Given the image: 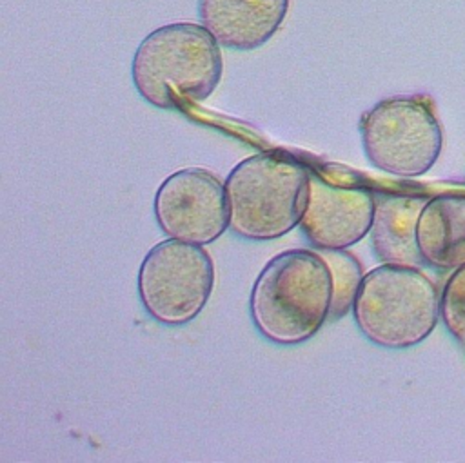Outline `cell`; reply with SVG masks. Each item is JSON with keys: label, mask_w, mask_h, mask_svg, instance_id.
Here are the masks:
<instances>
[{"label": "cell", "mask_w": 465, "mask_h": 463, "mask_svg": "<svg viewBox=\"0 0 465 463\" xmlns=\"http://www.w3.org/2000/svg\"><path fill=\"white\" fill-rule=\"evenodd\" d=\"M367 160L380 171L412 180L427 174L443 147V129L429 94H394L360 118Z\"/></svg>", "instance_id": "5b68a950"}, {"label": "cell", "mask_w": 465, "mask_h": 463, "mask_svg": "<svg viewBox=\"0 0 465 463\" xmlns=\"http://www.w3.org/2000/svg\"><path fill=\"white\" fill-rule=\"evenodd\" d=\"M416 243L429 267L454 271L465 265V192H443L425 202Z\"/></svg>", "instance_id": "8fae6325"}, {"label": "cell", "mask_w": 465, "mask_h": 463, "mask_svg": "<svg viewBox=\"0 0 465 463\" xmlns=\"http://www.w3.org/2000/svg\"><path fill=\"white\" fill-rule=\"evenodd\" d=\"M153 209L163 234L198 245L216 241L231 220L225 185L202 167L169 174L154 194Z\"/></svg>", "instance_id": "52a82bcc"}, {"label": "cell", "mask_w": 465, "mask_h": 463, "mask_svg": "<svg viewBox=\"0 0 465 463\" xmlns=\"http://www.w3.org/2000/svg\"><path fill=\"white\" fill-rule=\"evenodd\" d=\"M331 267L332 274V305L329 320L336 321L352 310L358 289L363 280L361 263L347 249L318 251Z\"/></svg>", "instance_id": "7c38bea8"}, {"label": "cell", "mask_w": 465, "mask_h": 463, "mask_svg": "<svg viewBox=\"0 0 465 463\" xmlns=\"http://www.w3.org/2000/svg\"><path fill=\"white\" fill-rule=\"evenodd\" d=\"M136 287L154 321L180 327L207 305L214 287V263L202 245L169 238L149 249L138 269Z\"/></svg>", "instance_id": "8992f818"}, {"label": "cell", "mask_w": 465, "mask_h": 463, "mask_svg": "<svg viewBox=\"0 0 465 463\" xmlns=\"http://www.w3.org/2000/svg\"><path fill=\"white\" fill-rule=\"evenodd\" d=\"M440 318L449 334L465 345V265L452 271L440 294Z\"/></svg>", "instance_id": "4fadbf2b"}, {"label": "cell", "mask_w": 465, "mask_h": 463, "mask_svg": "<svg viewBox=\"0 0 465 463\" xmlns=\"http://www.w3.org/2000/svg\"><path fill=\"white\" fill-rule=\"evenodd\" d=\"M332 305V274L316 251L276 254L258 274L249 314L256 330L274 345H300L323 327Z\"/></svg>", "instance_id": "7a4b0ae2"}, {"label": "cell", "mask_w": 465, "mask_h": 463, "mask_svg": "<svg viewBox=\"0 0 465 463\" xmlns=\"http://www.w3.org/2000/svg\"><path fill=\"white\" fill-rule=\"evenodd\" d=\"M429 198L412 192H378L374 222L371 227V245L381 263L420 267L423 263L416 225Z\"/></svg>", "instance_id": "30bf717a"}, {"label": "cell", "mask_w": 465, "mask_h": 463, "mask_svg": "<svg viewBox=\"0 0 465 463\" xmlns=\"http://www.w3.org/2000/svg\"><path fill=\"white\" fill-rule=\"evenodd\" d=\"M223 73L220 42L203 24L173 22L151 31L136 47L131 80L156 109L183 111L203 102Z\"/></svg>", "instance_id": "6da1fadb"}, {"label": "cell", "mask_w": 465, "mask_h": 463, "mask_svg": "<svg viewBox=\"0 0 465 463\" xmlns=\"http://www.w3.org/2000/svg\"><path fill=\"white\" fill-rule=\"evenodd\" d=\"M309 174L311 169L285 151H262L242 160L223 183L231 231L252 241L291 232L307 207Z\"/></svg>", "instance_id": "3957f363"}, {"label": "cell", "mask_w": 465, "mask_h": 463, "mask_svg": "<svg viewBox=\"0 0 465 463\" xmlns=\"http://www.w3.org/2000/svg\"><path fill=\"white\" fill-rule=\"evenodd\" d=\"M440 291L418 267L383 263L358 289L352 318L374 345L403 350L425 341L440 318Z\"/></svg>", "instance_id": "277c9868"}, {"label": "cell", "mask_w": 465, "mask_h": 463, "mask_svg": "<svg viewBox=\"0 0 465 463\" xmlns=\"http://www.w3.org/2000/svg\"><path fill=\"white\" fill-rule=\"evenodd\" d=\"M291 0H198L200 22L220 45L252 51L282 27Z\"/></svg>", "instance_id": "9c48e42d"}, {"label": "cell", "mask_w": 465, "mask_h": 463, "mask_svg": "<svg viewBox=\"0 0 465 463\" xmlns=\"http://www.w3.org/2000/svg\"><path fill=\"white\" fill-rule=\"evenodd\" d=\"M376 192L363 182L329 178L311 169L309 198L300 227L318 251L349 249L372 227Z\"/></svg>", "instance_id": "ba28073f"}]
</instances>
